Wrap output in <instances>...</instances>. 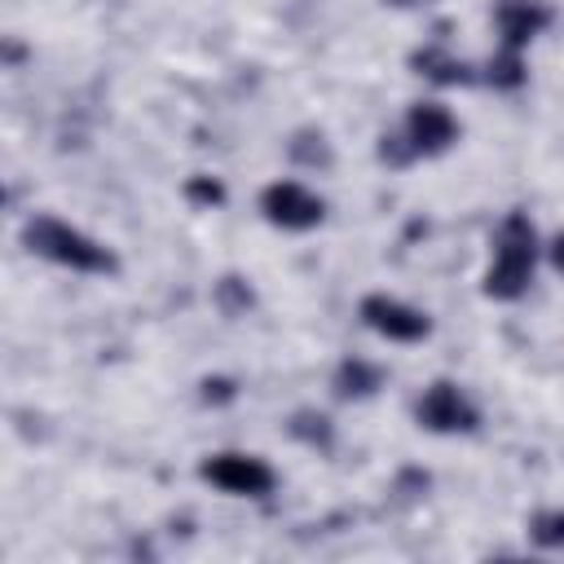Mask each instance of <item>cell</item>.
I'll list each match as a JSON object with an SVG mask.
<instances>
[{
	"label": "cell",
	"mask_w": 564,
	"mask_h": 564,
	"mask_svg": "<svg viewBox=\"0 0 564 564\" xmlns=\"http://www.w3.org/2000/svg\"><path fill=\"white\" fill-rule=\"evenodd\" d=\"M22 247L48 264H62V269H75V273H119V260L106 242L88 238L84 229L66 225L62 216H31L22 225Z\"/></svg>",
	"instance_id": "6da1fadb"
},
{
	"label": "cell",
	"mask_w": 564,
	"mask_h": 564,
	"mask_svg": "<svg viewBox=\"0 0 564 564\" xmlns=\"http://www.w3.org/2000/svg\"><path fill=\"white\" fill-rule=\"evenodd\" d=\"M533 264H538V229L524 212H507L494 234V260L480 278V291L502 304L520 300L533 282Z\"/></svg>",
	"instance_id": "7a4b0ae2"
},
{
	"label": "cell",
	"mask_w": 564,
	"mask_h": 564,
	"mask_svg": "<svg viewBox=\"0 0 564 564\" xmlns=\"http://www.w3.org/2000/svg\"><path fill=\"white\" fill-rule=\"evenodd\" d=\"M198 480H207V485H216L220 494H234V498H264V494H273L278 471L260 454L220 449V454H207L198 463Z\"/></svg>",
	"instance_id": "3957f363"
},
{
	"label": "cell",
	"mask_w": 564,
	"mask_h": 564,
	"mask_svg": "<svg viewBox=\"0 0 564 564\" xmlns=\"http://www.w3.org/2000/svg\"><path fill=\"white\" fill-rule=\"evenodd\" d=\"M414 423L423 432H436V436H467L480 427V410L471 405V397L449 383V379H436L423 388V397L414 401Z\"/></svg>",
	"instance_id": "277c9868"
},
{
	"label": "cell",
	"mask_w": 564,
	"mask_h": 564,
	"mask_svg": "<svg viewBox=\"0 0 564 564\" xmlns=\"http://www.w3.org/2000/svg\"><path fill=\"white\" fill-rule=\"evenodd\" d=\"M357 317H361L366 330H375V335H383V339H392V344H419V339L432 335V317H427L423 308H414V304L388 295V291L361 295Z\"/></svg>",
	"instance_id": "5b68a950"
},
{
	"label": "cell",
	"mask_w": 564,
	"mask_h": 564,
	"mask_svg": "<svg viewBox=\"0 0 564 564\" xmlns=\"http://www.w3.org/2000/svg\"><path fill=\"white\" fill-rule=\"evenodd\" d=\"M260 212L269 225L304 234V229H317L326 220V198L313 194L304 181H273L260 189Z\"/></svg>",
	"instance_id": "8992f818"
},
{
	"label": "cell",
	"mask_w": 564,
	"mask_h": 564,
	"mask_svg": "<svg viewBox=\"0 0 564 564\" xmlns=\"http://www.w3.org/2000/svg\"><path fill=\"white\" fill-rule=\"evenodd\" d=\"M401 132H405V141L414 145L419 159H432V154H445L458 141V119L441 101H414L405 110V128Z\"/></svg>",
	"instance_id": "52a82bcc"
},
{
	"label": "cell",
	"mask_w": 564,
	"mask_h": 564,
	"mask_svg": "<svg viewBox=\"0 0 564 564\" xmlns=\"http://www.w3.org/2000/svg\"><path fill=\"white\" fill-rule=\"evenodd\" d=\"M551 4L546 0H498L494 22H498V44L502 48H524L533 35L551 26Z\"/></svg>",
	"instance_id": "ba28073f"
},
{
	"label": "cell",
	"mask_w": 564,
	"mask_h": 564,
	"mask_svg": "<svg viewBox=\"0 0 564 564\" xmlns=\"http://www.w3.org/2000/svg\"><path fill=\"white\" fill-rule=\"evenodd\" d=\"M410 66H414L423 79L445 84V88H458V84H471V79H476V70H471L463 57H454L445 44H423V48H414V53H410Z\"/></svg>",
	"instance_id": "9c48e42d"
},
{
	"label": "cell",
	"mask_w": 564,
	"mask_h": 564,
	"mask_svg": "<svg viewBox=\"0 0 564 564\" xmlns=\"http://www.w3.org/2000/svg\"><path fill=\"white\" fill-rule=\"evenodd\" d=\"M379 388H383V370L375 361H366V357H344L335 366V375H330V392L339 401H366Z\"/></svg>",
	"instance_id": "30bf717a"
},
{
	"label": "cell",
	"mask_w": 564,
	"mask_h": 564,
	"mask_svg": "<svg viewBox=\"0 0 564 564\" xmlns=\"http://www.w3.org/2000/svg\"><path fill=\"white\" fill-rule=\"evenodd\" d=\"M286 432H291V441H300L308 449H330L335 445V423L322 410H295L286 419Z\"/></svg>",
	"instance_id": "8fae6325"
},
{
	"label": "cell",
	"mask_w": 564,
	"mask_h": 564,
	"mask_svg": "<svg viewBox=\"0 0 564 564\" xmlns=\"http://www.w3.org/2000/svg\"><path fill=\"white\" fill-rule=\"evenodd\" d=\"M485 79L494 84V88H520L524 79H529V70H524V48H502L498 44V53L485 62Z\"/></svg>",
	"instance_id": "7c38bea8"
},
{
	"label": "cell",
	"mask_w": 564,
	"mask_h": 564,
	"mask_svg": "<svg viewBox=\"0 0 564 564\" xmlns=\"http://www.w3.org/2000/svg\"><path fill=\"white\" fill-rule=\"evenodd\" d=\"M212 300H216V308H220L225 317H242V313L256 304V291H251V282H247L242 273H225V278L212 286Z\"/></svg>",
	"instance_id": "4fadbf2b"
},
{
	"label": "cell",
	"mask_w": 564,
	"mask_h": 564,
	"mask_svg": "<svg viewBox=\"0 0 564 564\" xmlns=\"http://www.w3.org/2000/svg\"><path fill=\"white\" fill-rule=\"evenodd\" d=\"M291 159L304 163V167H326V163H330L326 132H317V128H300V132L291 137Z\"/></svg>",
	"instance_id": "5bb4252c"
},
{
	"label": "cell",
	"mask_w": 564,
	"mask_h": 564,
	"mask_svg": "<svg viewBox=\"0 0 564 564\" xmlns=\"http://www.w3.org/2000/svg\"><path fill=\"white\" fill-rule=\"evenodd\" d=\"M529 542L542 551H564V511H538L529 520Z\"/></svg>",
	"instance_id": "9a60e30c"
},
{
	"label": "cell",
	"mask_w": 564,
	"mask_h": 564,
	"mask_svg": "<svg viewBox=\"0 0 564 564\" xmlns=\"http://www.w3.org/2000/svg\"><path fill=\"white\" fill-rule=\"evenodd\" d=\"M185 203H194V207H220L225 203V185L216 181V176H207V172H194V176H185Z\"/></svg>",
	"instance_id": "2e32d148"
},
{
	"label": "cell",
	"mask_w": 564,
	"mask_h": 564,
	"mask_svg": "<svg viewBox=\"0 0 564 564\" xmlns=\"http://www.w3.org/2000/svg\"><path fill=\"white\" fill-rule=\"evenodd\" d=\"M379 159H383L388 167H405V163H414L419 154H414V145L405 141V132H383V137H379Z\"/></svg>",
	"instance_id": "e0dca14e"
},
{
	"label": "cell",
	"mask_w": 564,
	"mask_h": 564,
	"mask_svg": "<svg viewBox=\"0 0 564 564\" xmlns=\"http://www.w3.org/2000/svg\"><path fill=\"white\" fill-rule=\"evenodd\" d=\"M198 397H203L207 405H225V401L238 397V383H234L229 375H207V379L198 383Z\"/></svg>",
	"instance_id": "ac0fdd59"
},
{
	"label": "cell",
	"mask_w": 564,
	"mask_h": 564,
	"mask_svg": "<svg viewBox=\"0 0 564 564\" xmlns=\"http://www.w3.org/2000/svg\"><path fill=\"white\" fill-rule=\"evenodd\" d=\"M551 260H555V269L564 273V234H560V238L551 242Z\"/></svg>",
	"instance_id": "d6986e66"
},
{
	"label": "cell",
	"mask_w": 564,
	"mask_h": 564,
	"mask_svg": "<svg viewBox=\"0 0 564 564\" xmlns=\"http://www.w3.org/2000/svg\"><path fill=\"white\" fill-rule=\"evenodd\" d=\"M383 4H392V9H414V4H423V0H383Z\"/></svg>",
	"instance_id": "ffe728a7"
}]
</instances>
